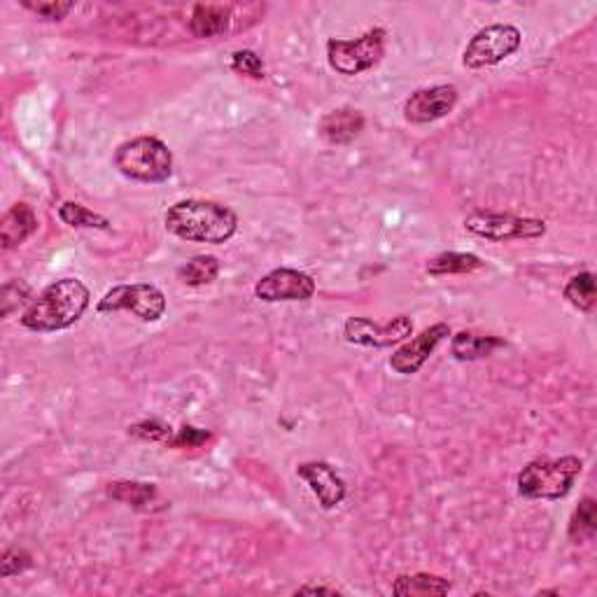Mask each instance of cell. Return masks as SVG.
Instances as JSON below:
<instances>
[{
	"instance_id": "cell-21",
	"label": "cell",
	"mask_w": 597,
	"mask_h": 597,
	"mask_svg": "<svg viewBox=\"0 0 597 597\" xmlns=\"http://www.w3.org/2000/svg\"><path fill=\"white\" fill-rule=\"evenodd\" d=\"M217 276H220V262L213 255H196L178 271V278L189 287L210 285Z\"/></svg>"
},
{
	"instance_id": "cell-32",
	"label": "cell",
	"mask_w": 597,
	"mask_h": 597,
	"mask_svg": "<svg viewBox=\"0 0 597 597\" xmlns=\"http://www.w3.org/2000/svg\"><path fill=\"white\" fill-rule=\"evenodd\" d=\"M539 595H560V591H539Z\"/></svg>"
},
{
	"instance_id": "cell-22",
	"label": "cell",
	"mask_w": 597,
	"mask_h": 597,
	"mask_svg": "<svg viewBox=\"0 0 597 597\" xmlns=\"http://www.w3.org/2000/svg\"><path fill=\"white\" fill-rule=\"evenodd\" d=\"M59 220L73 229H98V231L110 229L108 217L98 215L94 210H89L87 206H82V203H75V201L61 203Z\"/></svg>"
},
{
	"instance_id": "cell-19",
	"label": "cell",
	"mask_w": 597,
	"mask_h": 597,
	"mask_svg": "<svg viewBox=\"0 0 597 597\" xmlns=\"http://www.w3.org/2000/svg\"><path fill=\"white\" fill-rule=\"evenodd\" d=\"M108 495L112 500L126 504L133 509H150V504L159 497V490L154 483H140V481H115L110 483Z\"/></svg>"
},
{
	"instance_id": "cell-24",
	"label": "cell",
	"mask_w": 597,
	"mask_h": 597,
	"mask_svg": "<svg viewBox=\"0 0 597 597\" xmlns=\"http://www.w3.org/2000/svg\"><path fill=\"white\" fill-rule=\"evenodd\" d=\"M595 530H597V504L593 497H584L572 514L570 539L574 544L586 542V539H593Z\"/></svg>"
},
{
	"instance_id": "cell-4",
	"label": "cell",
	"mask_w": 597,
	"mask_h": 597,
	"mask_svg": "<svg viewBox=\"0 0 597 597\" xmlns=\"http://www.w3.org/2000/svg\"><path fill=\"white\" fill-rule=\"evenodd\" d=\"M115 168L129 180L161 185L173 175V154L164 140L140 136L117 147Z\"/></svg>"
},
{
	"instance_id": "cell-27",
	"label": "cell",
	"mask_w": 597,
	"mask_h": 597,
	"mask_svg": "<svg viewBox=\"0 0 597 597\" xmlns=\"http://www.w3.org/2000/svg\"><path fill=\"white\" fill-rule=\"evenodd\" d=\"M28 299H31V287L26 283H21V280H10V283H5L3 292H0V304H3L5 318L17 311L21 304H26Z\"/></svg>"
},
{
	"instance_id": "cell-15",
	"label": "cell",
	"mask_w": 597,
	"mask_h": 597,
	"mask_svg": "<svg viewBox=\"0 0 597 597\" xmlns=\"http://www.w3.org/2000/svg\"><path fill=\"white\" fill-rule=\"evenodd\" d=\"M38 231V215L26 203H14L0 220V245L3 250H14L26 243Z\"/></svg>"
},
{
	"instance_id": "cell-9",
	"label": "cell",
	"mask_w": 597,
	"mask_h": 597,
	"mask_svg": "<svg viewBox=\"0 0 597 597\" xmlns=\"http://www.w3.org/2000/svg\"><path fill=\"white\" fill-rule=\"evenodd\" d=\"M413 334V322L406 315L390 320L388 325H378L369 318H348L343 325V336L348 343L364 348H392Z\"/></svg>"
},
{
	"instance_id": "cell-26",
	"label": "cell",
	"mask_w": 597,
	"mask_h": 597,
	"mask_svg": "<svg viewBox=\"0 0 597 597\" xmlns=\"http://www.w3.org/2000/svg\"><path fill=\"white\" fill-rule=\"evenodd\" d=\"M31 565H33L31 553L12 546V549H5L3 556H0V577L10 579V577H14V574L26 572Z\"/></svg>"
},
{
	"instance_id": "cell-28",
	"label": "cell",
	"mask_w": 597,
	"mask_h": 597,
	"mask_svg": "<svg viewBox=\"0 0 597 597\" xmlns=\"http://www.w3.org/2000/svg\"><path fill=\"white\" fill-rule=\"evenodd\" d=\"M129 434L145 441H171L173 439V430L161 420H143V423L129 427Z\"/></svg>"
},
{
	"instance_id": "cell-8",
	"label": "cell",
	"mask_w": 597,
	"mask_h": 597,
	"mask_svg": "<svg viewBox=\"0 0 597 597\" xmlns=\"http://www.w3.org/2000/svg\"><path fill=\"white\" fill-rule=\"evenodd\" d=\"M129 311L143 322H157L166 313V297L150 283L117 285L98 301V313Z\"/></svg>"
},
{
	"instance_id": "cell-7",
	"label": "cell",
	"mask_w": 597,
	"mask_h": 597,
	"mask_svg": "<svg viewBox=\"0 0 597 597\" xmlns=\"http://www.w3.org/2000/svg\"><path fill=\"white\" fill-rule=\"evenodd\" d=\"M521 42H523V35L516 26L511 24L486 26L467 42L462 61H465V66L472 70L497 66V63H502L504 59H509V56H514L518 49H521Z\"/></svg>"
},
{
	"instance_id": "cell-16",
	"label": "cell",
	"mask_w": 597,
	"mask_h": 597,
	"mask_svg": "<svg viewBox=\"0 0 597 597\" xmlns=\"http://www.w3.org/2000/svg\"><path fill=\"white\" fill-rule=\"evenodd\" d=\"M231 14H234L231 5H194L189 12L187 28L194 38H217V35L227 33Z\"/></svg>"
},
{
	"instance_id": "cell-31",
	"label": "cell",
	"mask_w": 597,
	"mask_h": 597,
	"mask_svg": "<svg viewBox=\"0 0 597 597\" xmlns=\"http://www.w3.org/2000/svg\"><path fill=\"white\" fill-rule=\"evenodd\" d=\"M297 595H339L336 588H325V586H304L299 588Z\"/></svg>"
},
{
	"instance_id": "cell-2",
	"label": "cell",
	"mask_w": 597,
	"mask_h": 597,
	"mask_svg": "<svg viewBox=\"0 0 597 597\" xmlns=\"http://www.w3.org/2000/svg\"><path fill=\"white\" fill-rule=\"evenodd\" d=\"M166 229L189 243L222 245L238 231V217L231 208L215 201L187 199L173 203L164 215Z\"/></svg>"
},
{
	"instance_id": "cell-13",
	"label": "cell",
	"mask_w": 597,
	"mask_h": 597,
	"mask_svg": "<svg viewBox=\"0 0 597 597\" xmlns=\"http://www.w3.org/2000/svg\"><path fill=\"white\" fill-rule=\"evenodd\" d=\"M297 476L308 483V488L318 497L322 509H336L346 500V481L336 474V469L329 462H304V465L297 467Z\"/></svg>"
},
{
	"instance_id": "cell-3",
	"label": "cell",
	"mask_w": 597,
	"mask_h": 597,
	"mask_svg": "<svg viewBox=\"0 0 597 597\" xmlns=\"http://www.w3.org/2000/svg\"><path fill=\"white\" fill-rule=\"evenodd\" d=\"M581 469H584V462L577 455H565V458L558 460H532L518 474V495L528 497V500H563V497L572 493L574 483L581 476Z\"/></svg>"
},
{
	"instance_id": "cell-12",
	"label": "cell",
	"mask_w": 597,
	"mask_h": 597,
	"mask_svg": "<svg viewBox=\"0 0 597 597\" xmlns=\"http://www.w3.org/2000/svg\"><path fill=\"white\" fill-rule=\"evenodd\" d=\"M455 105H458V89L453 84H437L413 91L404 103V117L411 124H432L453 112Z\"/></svg>"
},
{
	"instance_id": "cell-23",
	"label": "cell",
	"mask_w": 597,
	"mask_h": 597,
	"mask_svg": "<svg viewBox=\"0 0 597 597\" xmlns=\"http://www.w3.org/2000/svg\"><path fill=\"white\" fill-rule=\"evenodd\" d=\"M565 299L570 301L574 308L579 311L591 313L595 308V276L591 271L577 273V276L570 278V283L565 285Z\"/></svg>"
},
{
	"instance_id": "cell-29",
	"label": "cell",
	"mask_w": 597,
	"mask_h": 597,
	"mask_svg": "<svg viewBox=\"0 0 597 597\" xmlns=\"http://www.w3.org/2000/svg\"><path fill=\"white\" fill-rule=\"evenodd\" d=\"M21 5L45 21H59L75 7L73 3H61V0H49V3H31V0H24Z\"/></svg>"
},
{
	"instance_id": "cell-25",
	"label": "cell",
	"mask_w": 597,
	"mask_h": 597,
	"mask_svg": "<svg viewBox=\"0 0 597 597\" xmlns=\"http://www.w3.org/2000/svg\"><path fill=\"white\" fill-rule=\"evenodd\" d=\"M231 70L238 75L252 77V80H264L266 68L262 56L252 49H238V52L231 54Z\"/></svg>"
},
{
	"instance_id": "cell-14",
	"label": "cell",
	"mask_w": 597,
	"mask_h": 597,
	"mask_svg": "<svg viewBox=\"0 0 597 597\" xmlns=\"http://www.w3.org/2000/svg\"><path fill=\"white\" fill-rule=\"evenodd\" d=\"M364 115L355 108H339L320 119L318 133L332 145H350L364 131Z\"/></svg>"
},
{
	"instance_id": "cell-18",
	"label": "cell",
	"mask_w": 597,
	"mask_h": 597,
	"mask_svg": "<svg viewBox=\"0 0 597 597\" xmlns=\"http://www.w3.org/2000/svg\"><path fill=\"white\" fill-rule=\"evenodd\" d=\"M451 591V584L446 579L434 577V574H402L392 586V593L399 597H430L446 595Z\"/></svg>"
},
{
	"instance_id": "cell-10",
	"label": "cell",
	"mask_w": 597,
	"mask_h": 597,
	"mask_svg": "<svg viewBox=\"0 0 597 597\" xmlns=\"http://www.w3.org/2000/svg\"><path fill=\"white\" fill-rule=\"evenodd\" d=\"M315 294V280L299 269H276L257 280L255 297L266 304L276 301H308Z\"/></svg>"
},
{
	"instance_id": "cell-20",
	"label": "cell",
	"mask_w": 597,
	"mask_h": 597,
	"mask_svg": "<svg viewBox=\"0 0 597 597\" xmlns=\"http://www.w3.org/2000/svg\"><path fill=\"white\" fill-rule=\"evenodd\" d=\"M481 257L472 252H441L427 262V273L430 276H455V273H474L483 269Z\"/></svg>"
},
{
	"instance_id": "cell-17",
	"label": "cell",
	"mask_w": 597,
	"mask_h": 597,
	"mask_svg": "<svg viewBox=\"0 0 597 597\" xmlns=\"http://www.w3.org/2000/svg\"><path fill=\"white\" fill-rule=\"evenodd\" d=\"M504 346H507V341L500 339V336L460 332L453 336L451 353L455 360L460 362H474V360H483V357H490L497 348H504Z\"/></svg>"
},
{
	"instance_id": "cell-30",
	"label": "cell",
	"mask_w": 597,
	"mask_h": 597,
	"mask_svg": "<svg viewBox=\"0 0 597 597\" xmlns=\"http://www.w3.org/2000/svg\"><path fill=\"white\" fill-rule=\"evenodd\" d=\"M208 439L210 434L206 430H199V427H192V425H182L180 430L173 434V439L168 441V444L175 448H199L206 444Z\"/></svg>"
},
{
	"instance_id": "cell-1",
	"label": "cell",
	"mask_w": 597,
	"mask_h": 597,
	"mask_svg": "<svg viewBox=\"0 0 597 597\" xmlns=\"http://www.w3.org/2000/svg\"><path fill=\"white\" fill-rule=\"evenodd\" d=\"M91 301L89 287L77 278H61L47 285L21 313V327L31 332L49 334L73 327L87 313Z\"/></svg>"
},
{
	"instance_id": "cell-11",
	"label": "cell",
	"mask_w": 597,
	"mask_h": 597,
	"mask_svg": "<svg viewBox=\"0 0 597 597\" xmlns=\"http://www.w3.org/2000/svg\"><path fill=\"white\" fill-rule=\"evenodd\" d=\"M448 336H451V327L446 322H437V325L427 327L425 332L413 336L411 341H406L402 348L395 350V355L390 357V369L402 376L418 374L423 369V364L430 360L434 350H437L439 343L446 341Z\"/></svg>"
},
{
	"instance_id": "cell-6",
	"label": "cell",
	"mask_w": 597,
	"mask_h": 597,
	"mask_svg": "<svg viewBox=\"0 0 597 597\" xmlns=\"http://www.w3.org/2000/svg\"><path fill=\"white\" fill-rule=\"evenodd\" d=\"M465 229L469 234L486 238V241L493 243L535 241V238H542L546 234V222L537 220V217L474 210V213L465 217Z\"/></svg>"
},
{
	"instance_id": "cell-5",
	"label": "cell",
	"mask_w": 597,
	"mask_h": 597,
	"mask_svg": "<svg viewBox=\"0 0 597 597\" xmlns=\"http://www.w3.org/2000/svg\"><path fill=\"white\" fill-rule=\"evenodd\" d=\"M385 40L388 33L385 28H371L355 40H329L327 42V61L336 73L341 75H362L367 70L376 68L385 56Z\"/></svg>"
}]
</instances>
